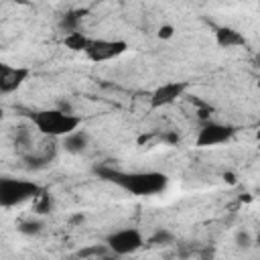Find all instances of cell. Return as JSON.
<instances>
[{
    "instance_id": "6da1fadb",
    "label": "cell",
    "mask_w": 260,
    "mask_h": 260,
    "mask_svg": "<svg viewBox=\"0 0 260 260\" xmlns=\"http://www.w3.org/2000/svg\"><path fill=\"white\" fill-rule=\"evenodd\" d=\"M108 177L116 185H120L124 191L132 193L136 197L158 195L169 185V177L165 173H160V171H132V173L112 171V173H108Z\"/></svg>"
},
{
    "instance_id": "7a4b0ae2",
    "label": "cell",
    "mask_w": 260,
    "mask_h": 260,
    "mask_svg": "<svg viewBox=\"0 0 260 260\" xmlns=\"http://www.w3.org/2000/svg\"><path fill=\"white\" fill-rule=\"evenodd\" d=\"M30 122L41 134L53 136V138H65L67 134L81 128V116L79 114H75V112L67 114V112H61L59 108L39 110L30 116Z\"/></svg>"
},
{
    "instance_id": "3957f363",
    "label": "cell",
    "mask_w": 260,
    "mask_h": 260,
    "mask_svg": "<svg viewBox=\"0 0 260 260\" xmlns=\"http://www.w3.org/2000/svg\"><path fill=\"white\" fill-rule=\"evenodd\" d=\"M41 195V187L28 179L0 177V207H16Z\"/></svg>"
},
{
    "instance_id": "277c9868",
    "label": "cell",
    "mask_w": 260,
    "mask_h": 260,
    "mask_svg": "<svg viewBox=\"0 0 260 260\" xmlns=\"http://www.w3.org/2000/svg\"><path fill=\"white\" fill-rule=\"evenodd\" d=\"M106 248L114 256H130L144 248V234L138 228H122L106 238Z\"/></svg>"
},
{
    "instance_id": "5b68a950",
    "label": "cell",
    "mask_w": 260,
    "mask_h": 260,
    "mask_svg": "<svg viewBox=\"0 0 260 260\" xmlns=\"http://www.w3.org/2000/svg\"><path fill=\"white\" fill-rule=\"evenodd\" d=\"M128 49L130 45L124 39H89L83 53L93 63H106L122 57Z\"/></svg>"
},
{
    "instance_id": "8992f818",
    "label": "cell",
    "mask_w": 260,
    "mask_h": 260,
    "mask_svg": "<svg viewBox=\"0 0 260 260\" xmlns=\"http://www.w3.org/2000/svg\"><path fill=\"white\" fill-rule=\"evenodd\" d=\"M232 136H234V128H232L230 124L215 122V120H207V122H203L201 128L197 130L195 146H199V148L219 146V144H225Z\"/></svg>"
},
{
    "instance_id": "52a82bcc",
    "label": "cell",
    "mask_w": 260,
    "mask_h": 260,
    "mask_svg": "<svg viewBox=\"0 0 260 260\" xmlns=\"http://www.w3.org/2000/svg\"><path fill=\"white\" fill-rule=\"evenodd\" d=\"M30 75H32V71L28 67L10 65V63L0 61V93L10 95V93L18 91L30 79Z\"/></svg>"
},
{
    "instance_id": "ba28073f",
    "label": "cell",
    "mask_w": 260,
    "mask_h": 260,
    "mask_svg": "<svg viewBox=\"0 0 260 260\" xmlns=\"http://www.w3.org/2000/svg\"><path fill=\"white\" fill-rule=\"evenodd\" d=\"M187 91V81H165L160 83L148 98V108L150 110H162L167 106H173L183 93Z\"/></svg>"
},
{
    "instance_id": "9c48e42d",
    "label": "cell",
    "mask_w": 260,
    "mask_h": 260,
    "mask_svg": "<svg viewBox=\"0 0 260 260\" xmlns=\"http://www.w3.org/2000/svg\"><path fill=\"white\" fill-rule=\"evenodd\" d=\"M215 43L221 49H234V47H244L246 45V37L234 28V26H217L215 28Z\"/></svg>"
},
{
    "instance_id": "30bf717a",
    "label": "cell",
    "mask_w": 260,
    "mask_h": 260,
    "mask_svg": "<svg viewBox=\"0 0 260 260\" xmlns=\"http://www.w3.org/2000/svg\"><path fill=\"white\" fill-rule=\"evenodd\" d=\"M87 144H89V134L83 128H79V130H75V132H71V134H67L63 138V148L67 152H71V154L83 152L87 148Z\"/></svg>"
},
{
    "instance_id": "8fae6325",
    "label": "cell",
    "mask_w": 260,
    "mask_h": 260,
    "mask_svg": "<svg viewBox=\"0 0 260 260\" xmlns=\"http://www.w3.org/2000/svg\"><path fill=\"white\" fill-rule=\"evenodd\" d=\"M87 43H89V37L83 35L81 30H71V32H67L63 37V45L69 51H73V53H83L85 47H87Z\"/></svg>"
},
{
    "instance_id": "7c38bea8",
    "label": "cell",
    "mask_w": 260,
    "mask_h": 260,
    "mask_svg": "<svg viewBox=\"0 0 260 260\" xmlns=\"http://www.w3.org/2000/svg\"><path fill=\"white\" fill-rule=\"evenodd\" d=\"M175 26L173 24H169V22H162L158 28H156V39H160V41H171L173 37H175Z\"/></svg>"
},
{
    "instance_id": "4fadbf2b",
    "label": "cell",
    "mask_w": 260,
    "mask_h": 260,
    "mask_svg": "<svg viewBox=\"0 0 260 260\" xmlns=\"http://www.w3.org/2000/svg\"><path fill=\"white\" fill-rule=\"evenodd\" d=\"M236 244H238L240 248H250L252 240H250L248 232H238V236H236Z\"/></svg>"
},
{
    "instance_id": "5bb4252c",
    "label": "cell",
    "mask_w": 260,
    "mask_h": 260,
    "mask_svg": "<svg viewBox=\"0 0 260 260\" xmlns=\"http://www.w3.org/2000/svg\"><path fill=\"white\" fill-rule=\"evenodd\" d=\"M167 240H171V234L169 232H156V236L150 240L152 244H162V242H167Z\"/></svg>"
},
{
    "instance_id": "9a60e30c",
    "label": "cell",
    "mask_w": 260,
    "mask_h": 260,
    "mask_svg": "<svg viewBox=\"0 0 260 260\" xmlns=\"http://www.w3.org/2000/svg\"><path fill=\"white\" fill-rule=\"evenodd\" d=\"M223 179H225V181H230V183H236V179H234V175H228V173H225V175H223Z\"/></svg>"
},
{
    "instance_id": "2e32d148",
    "label": "cell",
    "mask_w": 260,
    "mask_h": 260,
    "mask_svg": "<svg viewBox=\"0 0 260 260\" xmlns=\"http://www.w3.org/2000/svg\"><path fill=\"white\" fill-rule=\"evenodd\" d=\"M2 118H4V108L0 106V120H2Z\"/></svg>"
}]
</instances>
